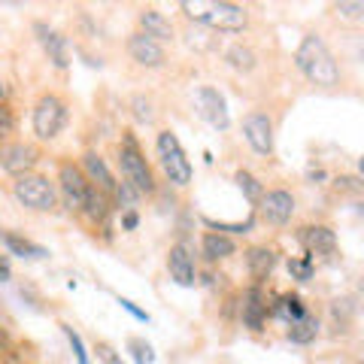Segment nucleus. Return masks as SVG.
I'll list each match as a JSON object with an SVG mask.
<instances>
[{
	"label": "nucleus",
	"mask_w": 364,
	"mask_h": 364,
	"mask_svg": "<svg viewBox=\"0 0 364 364\" xmlns=\"http://www.w3.org/2000/svg\"><path fill=\"white\" fill-rule=\"evenodd\" d=\"M210 228H215V234H222V231H231V234H246V231H252V225H255V219H246V222H240V225H225V222H213V219H203Z\"/></svg>",
	"instance_id": "c756f323"
},
{
	"label": "nucleus",
	"mask_w": 364,
	"mask_h": 364,
	"mask_svg": "<svg viewBox=\"0 0 364 364\" xmlns=\"http://www.w3.org/2000/svg\"><path fill=\"white\" fill-rule=\"evenodd\" d=\"M128 52H131V58H134L136 64H143V67H161V64H164V49H161V43L149 40L146 33H131Z\"/></svg>",
	"instance_id": "4468645a"
},
{
	"label": "nucleus",
	"mask_w": 364,
	"mask_h": 364,
	"mask_svg": "<svg viewBox=\"0 0 364 364\" xmlns=\"http://www.w3.org/2000/svg\"><path fill=\"white\" fill-rule=\"evenodd\" d=\"M131 355H134V361L136 364H149L152 361V346L149 343H143V340H131Z\"/></svg>",
	"instance_id": "7c9ffc66"
},
{
	"label": "nucleus",
	"mask_w": 364,
	"mask_h": 364,
	"mask_svg": "<svg viewBox=\"0 0 364 364\" xmlns=\"http://www.w3.org/2000/svg\"><path fill=\"white\" fill-rule=\"evenodd\" d=\"M246 264H249V273H252L255 279H264V277H270V270L277 267V252L267 246H255L246 252Z\"/></svg>",
	"instance_id": "aec40b11"
},
{
	"label": "nucleus",
	"mask_w": 364,
	"mask_h": 364,
	"mask_svg": "<svg viewBox=\"0 0 364 364\" xmlns=\"http://www.w3.org/2000/svg\"><path fill=\"white\" fill-rule=\"evenodd\" d=\"M195 107H198V116H200L203 122H210L215 131H225L228 124H231V116H228L225 97H222L215 88H210V85H203V88L195 91Z\"/></svg>",
	"instance_id": "0eeeda50"
},
{
	"label": "nucleus",
	"mask_w": 364,
	"mask_h": 364,
	"mask_svg": "<svg viewBox=\"0 0 364 364\" xmlns=\"http://www.w3.org/2000/svg\"><path fill=\"white\" fill-rule=\"evenodd\" d=\"M0 243H4L9 252L18 255V258H46L49 255L40 243H31V240H25V237H18L13 231H4V228H0Z\"/></svg>",
	"instance_id": "6ab92c4d"
},
{
	"label": "nucleus",
	"mask_w": 364,
	"mask_h": 364,
	"mask_svg": "<svg viewBox=\"0 0 364 364\" xmlns=\"http://www.w3.org/2000/svg\"><path fill=\"white\" fill-rule=\"evenodd\" d=\"M264 316H267V304H264V294H261L258 286H252L243 298V325L249 331H261L264 325Z\"/></svg>",
	"instance_id": "f3484780"
},
{
	"label": "nucleus",
	"mask_w": 364,
	"mask_h": 364,
	"mask_svg": "<svg viewBox=\"0 0 364 364\" xmlns=\"http://www.w3.org/2000/svg\"><path fill=\"white\" fill-rule=\"evenodd\" d=\"M258 210H261V215H264V222L286 225L291 219V213H294V198L289 195V191H282V188L267 191V195H261Z\"/></svg>",
	"instance_id": "9d476101"
},
{
	"label": "nucleus",
	"mask_w": 364,
	"mask_h": 364,
	"mask_svg": "<svg viewBox=\"0 0 364 364\" xmlns=\"http://www.w3.org/2000/svg\"><path fill=\"white\" fill-rule=\"evenodd\" d=\"M131 107H134V116H136V122H143V124H149L152 119H155V112H152V104L146 97H140L136 95L134 100H131Z\"/></svg>",
	"instance_id": "c85d7f7f"
},
{
	"label": "nucleus",
	"mask_w": 364,
	"mask_h": 364,
	"mask_svg": "<svg viewBox=\"0 0 364 364\" xmlns=\"http://www.w3.org/2000/svg\"><path fill=\"white\" fill-rule=\"evenodd\" d=\"M188 18L195 21H203L210 28H219V31H243L246 28V9L237 6V4H228V0H186L182 4Z\"/></svg>",
	"instance_id": "f03ea898"
},
{
	"label": "nucleus",
	"mask_w": 364,
	"mask_h": 364,
	"mask_svg": "<svg viewBox=\"0 0 364 364\" xmlns=\"http://www.w3.org/2000/svg\"><path fill=\"white\" fill-rule=\"evenodd\" d=\"M337 188H346V191H361V182L355 176H340L337 179Z\"/></svg>",
	"instance_id": "e433bc0d"
},
{
	"label": "nucleus",
	"mask_w": 364,
	"mask_h": 364,
	"mask_svg": "<svg viewBox=\"0 0 364 364\" xmlns=\"http://www.w3.org/2000/svg\"><path fill=\"white\" fill-rule=\"evenodd\" d=\"M33 33H37L40 46L46 49V55H49V61L64 70V67L70 64V52H67V43H64L61 33H58V31H52L49 25H43V21H37V25H33Z\"/></svg>",
	"instance_id": "ddd939ff"
},
{
	"label": "nucleus",
	"mask_w": 364,
	"mask_h": 364,
	"mask_svg": "<svg viewBox=\"0 0 364 364\" xmlns=\"http://www.w3.org/2000/svg\"><path fill=\"white\" fill-rule=\"evenodd\" d=\"M243 136L258 155L273 152V122L267 119V112H249L243 119Z\"/></svg>",
	"instance_id": "6e6552de"
},
{
	"label": "nucleus",
	"mask_w": 364,
	"mask_h": 364,
	"mask_svg": "<svg viewBox=\"0 0 364 364\" xmlns=\"http://www.w3.org/2000/svg\"><path fill=\"white\" fill-rule=\"evenodd\" d=\"M64 124H67L64 100L55 95H43L37 100V107H33V134H37L40 140H55Z\"/></svg>",
	"instance_id": "423d86ee"
},
{
	"label": "nucleus",
	"mask_w": 364,
	"mask_h": 364,
	"mask_svg": "<svg viewBox=\"0 0 364 364\" xmlns=\"http://www.w3.org/2000/svg\"><path fill=\"white\" fill-rule=\"evenodd\" d=\"M298 240L304 243L306 255H331L337 249V237H334L331 228H325V225H306V228H301Z\"/></svg>",
	"instance_id": "f8f14e48"
},
{
	"label": "nucleus",
	"mask_w": 364,
	"mask_h": 364,
	"mask_svg": "<svg viewBox=\"0 0 364 364\" xmlns=\"http://www.w3.org/2000/svg\"><path fill=\"white\" fill-rule=\"evenodd\" d=\"M277 318H282V322H289V325H294L298 318H304L306 316V306H304V301L298 298V294H282V298L273 304V310H270Z\"/></svg>",
	"instance_id": "412c9836"
},
{
	"label": "nucleus",
	"mask_w": 364,
	"mask_h": 364,
	"mask_svg": "<svg viewBox=\"0 0 364 364\" xmlns=\"http://www.w3.org/2000/svg\"><path fill=\"white\" fill-rule=\"evenodd\" d=\"M136 198H140V195H136L128 182H116V200L122 203V207H134Z\"/></svg>",
	"instance_id": "2f4dec72"
},
{
	"label": "nucleus",
	"mask_w": 364,
	"mask_h": 364,
	"mask_svg": "<svg viewBox=\"0 0 364 364\" xmlns=\"http://www.w3.org/2000/svg\"><path fill=\"white\" fill-rule=\"evenodd\" d=\"M234 240L231 237H225V234H203V255H207L210 261H219V258H228V255H234Z\"/></svg>",
	"instance_id": "4be33fe9"
},
{
	"label": "nucleus",
	"mask_w": 364,
	"mask_h": 364,
	"mask_svg": "<svg viewBox=\"0 0 364 364\" xmlns=\"http://www.w3.org/2000/svg\"><path fill=\"white\" fill-rule=\"evenodd\" d=\"M234 182H237V186H240V191H243V195H246L249 200H252V203H258V200H261V195H264V188H261V182H258L252 173H249V170H237Z\"/></svg>",
	"instance_id": "393cba45"
},
{
	"label": "nucleus",
	"mask_w": 364,
	"mask_h": 364,
	"mask_svg": "<svg viewBox=\"0 0 364 364\" xmlns=\"http://www.w3.org/2000/svg\"><path fill=\"white\" fill-rule=\"evenodd\" d=\"M289 273L294 279H301V282H306L313 277V255H304V258H291L289 261Z\"/></svg>",
	"instance_id": "bb28decb"
},
{
	"label": "nucleus",
	"mask_w": 364,
	"mask_h": 364,
	"mask_svg": "<svg viewBox=\"0 0 364 364\" xmlns=\"http://www.w3.org/2000/svg\"><path fill=\"white\" fill-rule=\"evenodd\" d=\"M16 128V119H13V112H9L4 104H0V136H9Z\"/></svg>",
	"instance_id": "473e14b6"
},
{
	"label": "nucleus",
	"mask_w": 364,
	"mask_h": 364,
	"mask_svg": "<svg viewBox=\"0 0 364 364\" xmlns=\"http://www.w3.org/2000/svg\"><path fill=\"white\" fill-rule=\"evenodd\" d=\"M140 33H146V37L149 40H173V25H170V21L158 13V9H143L140 13Z\"/></svg>",
	"instance_id": "a211bd4d"
},
{
	"label": "nucleus",
	"mask_w": 364,
	"mask_h": 364,
	"mask_svg": "<svg viewBox=\"0 0 364 364\" xmlns=\"http://www.w3.org/2000/svg\"><path fill=\"white\" fill-rule=\"evenodd\" d=\"M119 164H122V176L124 182L136 191V195H149L155 191V182H152V170L146 164V158L140 152V146L131 134H124L122 140V149H119Z\"/></svg>",
	"instance_id": "7ed1b4c3"
},
{
	"label": "nucleus",
	"mask_w": 364,
	"mask_h": 364,
	"mask_svg": "<svg viewBox=\"0 0 364 364\" xmlns=\"http://www.w3.org/2000/svg\"><path fill=\"white\" fill-rule=\"evenodd\" d=\"M82 167H85L88 179L97 186V191H104V195H112V191H116V179H112L107 161L97 152H85L82 155Z\"/></svg>",
	"instance_id": "dca6fc26"
},
{
	"label": "nucleus",
	"mask_w": 364,
	"mask_h": 364,
	"mask_svg": "<svg viewBox=\"0 0 364 364\" xmlns=\"http://www.w3.org/2000/svg\"><path fill=\"white\" fill-rule=\"evenodd\" d=\"M155 149H158V161H161L167 179L173 182V186H188L191 182V164L186 152H182V146L176 140L173 131H161L155 140Z\"/></svg>",
	"instance_id": "20e7f679"
},
{
	"label": "nucleus",
	"mask_w": 364,
	"mask_h": 364,
	"mask_svg": "<svg viewBox=\"0 0 364 364\" xmlns=\"http://www.w3.org/2000/svg\"><path fill=\"white\" fill-rule=\"evenodd\" d=\"M228 64L234 67V70H252L255 67V55L249 52V49H243V46H234V49H228Z\"/></svg>",
	"instance_id": "a878e982"
},
{
	"label": "nucleus",
	"mask_w": 364,
	"mask_h": 364,
	"mask_svg": "<svg viewBox=\"0 0 364 364\" xmlns=\"http://www.w3.org/2000/svg\"><path fill=\"white\" fill-rule=\"evenodd\" d=\"M167 270H170V279H173L176 286H182V289L195 286V261H191L186 246H173V249H170Z\"/></svg>",
	"instance_id": "2eb2a0df"
},
{
	"label": "nucleus",
	"mask_w": 364,
	"mask_h": 364,
	"mask_svg": "<svg viewBox=\"0 0 364 364\" xmlns=\"http://www.w3.org/2000/svg\"><path fill=\"white\" fill-rule=\"evenodd\" d=\"M97 352H100V358H104V364H122V358H119V355H116V352H112L109 346H100Z\"/></svg>",
	"instance_id": "4c0bfd02"
},
{
	"label": "nucleus",
	"mask_w": 364,
	"mask_h": 364,
	"mask_svg": "<svg viewBox=\"0 0 364 364\" xmlns=\"http://www.w3.org/2000/svg\"><path fill=\"white\" fill-rule=\"evenodd\" d=\"M6 97V88H4V82H0V100H4Z\"/></svg>",
	"instance_id": "ea45409f"
},
{
	"label": "nucleus",
	"mask_w": 364,
	"mask_h": 364,
	"mask_svg": "<svg viewBox=\"0 0 364 364\" xmlns=\"http://www.w3.org/2000/svg\"><path fill=\"white\" fill-rule=\"evenodd\" d=\"M119 304H122V310H128L134 318H140V322H149V313L140 310V306H136L134 301H128V298H119Z\"/></svg>",
	"instance_id": "f704fd0d"
},
{
	"label": "nucleus",
	"mask_w": 364,
	"mask_h": 364,
	"mask_svg": "<svg viewBox=\"0 0 364 364\" xmlns=\"http://www.w3.org/2000/svg\"><path fill=\"white\" fill-rule=\"evenodd\" d=\"M9 277H13V267H9L6 255H0V282H6Z\"/></svg>",
	"instance_id": "58836bf2"
},
{
	"label": "nucleus",
	"mask_w": 364,
	"mask_h": 364,
	"mask_svg": "<svg viewBox=\"0 0 364 364\" xmlns=\"http://www.w3.org/2000/svg\"><path fill=\"white\" fill-rule=\"evenodd\" d=\"M61 328H64V334H67V340H70V346H73L76 364H91V361H88V352H85V346H82V337H79L70 325H61Z\"/></svg>",
	"instance_id": "cd10ccee"
},
{
	"label": "nucleus",
	"mask_w": 364,
	"mask_h": 364,
	"mask_svg": "<svg viewBox=\"0 0 364 364\" xmlns=\"http://www.w3.org/2000/svg\"><path fill=\"white\" fill-rule=\"evenodd\" d=\"M82 213H88L91 219H100V222H104V219H107V213H109V203H107V195H104V191H97L95 186H91Z\"/></svg>",
	"instance_id": "b1692460"
},
{
	"label": "nucleus",
	"mask_w": 364,
	"mask_h": 364,
	"mask_svg": "<svg viewBox=\"0 0 364 364\" xmlns=\"http://www.w3.org/2000/svg\"><path fill=\"white\" fill-rule=\"evenodd\" d=\"M37 164V149L33 146H25V143H13L6 149H0V167L13 176H25L28 170Z\"/></svg>",
	"instance_id": "9b49d317"
},
{
	"label": "nucleus",
	"mask_w": 364,
	"mask_h": 364,
	"mask_svg": "<svg viewBox=\"0 0 364 364\" xmlns=\"http://www.w3.org/2000/svg\"><path fill=\"white\" fill-rule=\"evenodd\" d=\"M337 16H343V18H358L364 13V4H337Z\"/></svg>",
	"instance_id": "72a5a7b5"
},
{
	"label": "nucleus",
	"mask_w": 364,
	"mask_h": 364,
	"mask_svg": "<svg viewBox=\"0 0 364 364\" xmlns=\"http://www.w3.org/2000/svg\"><path fill=\"white\" fill-rule=\"evenodd\" d=\"M136 225H140V215H136V210H128L122 215V228H124V231H134Z\"/></svg>",
	"instance_id": "c9c22d12"
},
{
	"label": "nucleus",
	"mask_w": 364,
	"mask_h": 364,
	"mask_svg": "<svg viewBox=\"0 0 364 364\" xmlns=\"http://www.w3.org/2000/svg\"><path fill=\"white\" fill-rule=\"evenodd\" d=\"M58 182H61L64 203H67V207H70L73 213H82L85 198H88V188H91V186H88V179L82 176V170L73 167V164H64Z\"/></svg>",
	"instance_id": "1a4fd4ad"
},
{
	"label": "nucleus",
	"mask_w": 364,
	"mask_h": 364,
	"mask_svg": "<svg viewBox=\"0 0 364 364\" xmlns=\"http://www.w3.org/2000/svg\"><path fill=\"white\" fill-rule=\"evenodd\" d=\"M294 64H298V70L316 85L331 88L340 79L334 55L328 52V46L322 43V37H316V33H306V37L301 40L298 52H294Z\"/></svg>",
	"instance_id": "f257e3e1"
},
{
	"label": "nucleus",
	"mask_w": 364,
	"mask_h": 364,
	"mask_svg": "<svg viewBox=\"0 0 364 364\" xmlns=\"http://www.w3.org/2000/svg\"><path fill=\"white\" fill-rule=\"evenodd\" d=\"M316 334H318V318L313 313H306L294 325H289V340L291 343H310V340H316Z\"/></svg>",
	"instance_id": "5701e85b"
},
{
	"label": "nucleus",
	"mask_w": 364,
	"mask_h": 364,
	"mask_svg": "<svg viewBox=\"0 0 364 364\" xmlns=\"http://www.w3.org/2000/svg\"><path fill=\"white\" fill-rule=\"evenodd\" d=\"M13 195L21 207L28 210H52L55 207V186L46 176L37 173H25V176H16V186H13Z\"/></svg>",
	"instance_id": "39448f33"
}]
</instances>
